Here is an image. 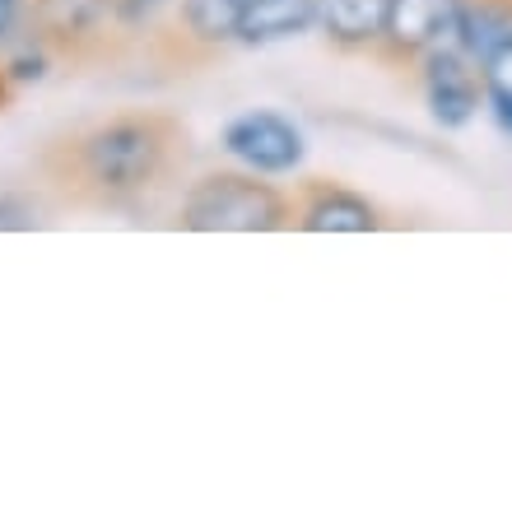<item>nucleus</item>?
I'll return each instance as SVG.
<instances>
[{
    "label": "nucleus",
    "instance_id": "nucleus-1",
    "mask_svg": "<svg viewBox=\"0 0 512 507\" xmlns=\"http://www.w3.org/2000/svg\"><path fill=\"white\" fill-rule=\"evenodd\" d=\"M173 145L177 126L168 117H117L80 135L70 149V163L84 187L117 201V196H140L154 187L168 173Z\"/></svg>",
    "mask_w": 512,
    "mask_h": 507
},
{
    "label": "nucleus",
    "instance_id": "nucleus-2",
    "mask_svg": "<svg viewBox=\"0 0 512 507\" xmlns=\"http://www.w3.org/2000/svg\"><path fill=\"white\" fill-rule=\"evenodd\" d=\"M294 224V201L256 173H205L182 196V228L191 233H275Z\"/></svg>",
    "mask_w": 512,
    "mask_h": 507
},
{
    "label": "nucleus",
    "instance_id": "nucleus-3",
    "mask_svg": "<svg viewBox=\"0 0 512 507\" xmlns=\"http://www.w3.org/2000/svg\"><path fill=\"white\" fill-rule=\"evenodd\" d=\"M415 70L429 121L438 131L457 135L475 126V117L485 112V80H480V61L471 52H461L457 42H438L419 56Z\"/></svg>",
    "mask_w": 512,
    "mask_h": 507
},
{
    "label": "nucleus",
    "instance_id": "nucleus-4",
    "mask_svg": "<svg viewBox=\"0 0 512 507\" xmlns=\"http://www.w3.org/2000/svg\"><path fill=\"white\" fill-rule=\"evenodd\" d=\"M219 149L233 163H243L256 177H294L308 163V135L294 117H284L275 107H252L224 126Z\"/></svg>",
    "mask_w": 512,
    "mask_h": 507
},
{
    "label": "nucleus",
    "instance_id": "nucleus-5",
    "mask_svg": "<svg viewBox=\"0 0 512 507\" xmlns=\"http://www.w3.org/2000/svg\"><path fill=\"white\" fill-rule=\"evenodd\" d=\"M461 0H387L378 56L387 66H415L438 42L457 38Z\"/></svg>",
    "mask_w": 512,
    "mask_h": 507
},
{
    "label": "nucleus",
    "instance_id": "nucleus-6",
    "mask_svg": "<svg viewBox=\"0 0 512 507\" xmlns=\"http://www.w3.org/2000/svg\"><path fill=\"white\" fill-rule=\"evenodd\" d=\"M294 224L303 233H378L382 210L364 191L340 187V182H308L303 201L294 210Z\"/></svg>",
    "mask_w": 512,
    "mask_h": 507
},
{
    "label": "nucleus",
    "instance_id": "nucleus-7",
    "mask_svg": "<svg viewBox=\"0 0 512 507\" xmlns=\"http://www.w3.org/2000/svg\"><path fill=\"white\" fill-rule=\"evenodd\" d=\"M387 0H317V28L336 52H378Z\"/></svg>",
    "mask_w": 512,
    "mask_h": 507
},
{
    "label": "nucleus",
    "instance_id": "nucleus-8",
    "mask_svg": "<svg viewBox=\"0 0 512 507\" xmlns=\"http://www.w3.org/2000/svg\"><path fill=\"white\" fill-rule=\"evenodd\" d=\"M317 28V0H247L238 42L243 47H280Z\"/></svg>",
    "mask_w": 512,
    "mask_h": 507
},
{
    "label": "nucleus",
    "instance_id": "nucleus-9",
    "mask_svg": "<svg viewBox=\"0 0 512 507\" xmlns=\"http://www.w3.org/2000/svg\"><path fill=\"white\" fill-rule=\"evenodd\" d=\"M112 19V0H33V24L52 42H84Z\"/></svg>",
    "mask_w": 512,
    "mask_h": 507
},
{
    "label": "nucleus",
    "instance_id": "nucleus-10",
    "mask_svg": "<svg viewBox=\"0 0 512 507\" xmlns=\"http://www.w3.org/2000/svg\"><path fill=\"white\" fill-rule=\"evenodd\" d=\"M243 10L247 0H177V33L210 52L224 42H238Z\"/></svg>",
    "mask_w": 512,
    "mask_h": 507
},
{
    "label": "nucleus",
    "instance_id": "nucleus-11",
    "mask_svg": "<svg viewBox=\"0 0 512 507\" xmlns=\"http://www.w3.org/2000/svg\"><path fill=\"white\" fill-rule=\"evenodd\" d=\"M512 28V0H461L457 10V47L461 52H471L475 61L494 47Z\"/></svg>",
    "mask_w": 512,
    "mask_h": 507
},
{
    "label": "nucleus",
    "instance_id": "nucleus-12",
    "mask_svg": "<svg viewBox=\"0 0 512 507\" xmlns=\"http://www.w3.org/2000/svg\"><path fill=\"white\" fill-rule=\"evenodd\" d=\"M480 80H485V112L512 140V28L480 56Z\"/></svg>",
    "mask_w": 512,
    "mask_h": 507
},
{
    "label": "nucleus",
    "instance_id": "nucleus-13",
    "mask_svg": "<svg viewBox=\"0 0 512 507\" xmlns=\"http://www.w3.org/2000/svg\"><path fill=\"white\" fill-rule=\"evenodd\" d=\"M177 5V0H112V24L126 28V33H145V28L159 24V14Z\"/></svg>",
    "mask_w": 512,
    "mask_h": 507
},
{
    "label": "nucleus",
    "instance_id": "nucleus-14",
    "mask_svg": "<svg viewBox=\"0 0 512 507\" xmlns=\"http://www.w3.org/2000/svg\"><path fill=\"white\" fill-rule=\"evenodd\" d=\"M38 224V205L24 191H0V233H28Z\"/></svg>",
    "mask_w": 512,
    "mask_h": 507
},
{
    "label": "nucleus",
    "instance_id": "nucleus-15",
    "mask_svg": "<svg viewBox=\"0 0 512 507\" xmlns=\"http://www.w3.org/2000/svg\"><path fill=\"white\" fill-rule=\"evenodd\" d=\"M5 75H10L14 84H38L42 75H47V52H42V47H24V52H14L10 66H5Z\"/></svg>",
    "mask_w": 512,
    "mask_h": 507
},
{
    "label": "nucleus",
    "instance_id": "nucleus-16",
    "mask_svg": "<svg viewBox=\"0 0 512 507\" xmlns=\"http://www.w3.org/2000/svg\"><path fill=\"white\" fill-rule=\"evenodd\" d=\"M24 10H28V0H0V42H5L14 28H19Z\"/></svg>",
    "mask_w": 512,
    "mask_h": 507
},
{
    "label": "nucleus",
    "instance_id": "nucleus-17",
    "mask_svg": "<svg viewBox=\"0 0 512 507\" xmlns=\"http://www.w3.org/2000/svg\"><path fill=\"white\" fill-rule=\"evenodd\" d=\"M10 103V75H0V107Z\"/></svg>",
    "mask_w": 512,
    "mask_h": 507
}]
</instances>
